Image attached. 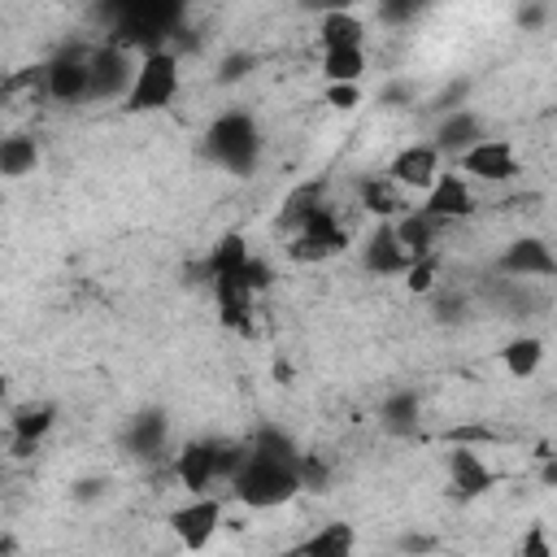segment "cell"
<instances>
[{
    "label": "cell",
    "instance_id": "1",
    "mask_svg": "<svg viewBox=\"0 0 557 557\" xmlns=\"http://www.w3.org/2000/svg\"><path fill=\"white\" fill-rule=\"evenodd\" d=\"M244 457H248V444H235V440H187L170 457V474L187 496H209L213 483L235 479Z\"/></svg>",
    "mask_w": 557,
    "mask_h": 557
},
{
    "label": "cell",
    "instance_id": "2",
    "mask_svg": "<svg viewBox=\"0 0 557 557\" xmlns=\"http://www.w3.org/2000/svg\"><path fill=\"white\" fill-rule=\"evenodd\" d=\"M261 148H265V135H261V126H257V117L248 113V109H239V104H231V109H222L213 122H209V131H205V144H200V152L218 165V170H226V174H252L257 170V161H261Z\"/></svg>",
    "mask_w": 557,
    "mask_h": 557
},
{
    "label": "cell",
    "instance_id": "3",
    "mask_svg": "<svg viewBox=\"0 0 557 557\" xmlns=\"http://www.w3.org/2000/svg\"><path fill=\"white\" fill-rule=\"evenodd\" d=\"M300 492H305V483H300V470L292 461H278V457H265L252 448L231 479V496L244 509H278V505L296 500Z\"/></svg>",
    "mask_w": 557,
    "mask_h": 557
},
{
    "label": "cell",
    "instance_id": "4",
    "mask_svg": "<svg viewBox=\"0 0 557 557\" xmlns=\"http://www.w3.org/2000/svg\"><path fill=\"white\" fill-rule=\"evenodd\" d=\"M178 87H183L178 57L170 48L148 52V57H139V70H135V83H131V96L122 100V109L126 113H161L174 104Z\"/></svg>",
    "mask_w": 557,
    "mask_h": 557
},
{
    "label": "cell",
    "instance_id": "5",
    "mask_svg": "<svg viewBox=\"0 0 557 557\" xmlns=\"http://www.w3.org/2000/svg\"><path fill=\"white\" fill-rule=\"evenodd\" d=\"M44 96L57 104H87L91 100V44H65L44 65Z\"/></svg>",
    "mask_w": 557,
    "mask_h": 557
},
{
    "label": "cell",
    "instance_id": "6",
    "mask_svg": "<svg viewBox=\"0 0 557 557\" xmlns=\"http://www.w3.org/2000/svg\"><path fill=\"white\" fill-rule=\"evenodd\" d=\"M348 248V226L331 205H318L292 235H287V257L300 265H318L326 257H339Z\"/></svg>",
    "mask_w": 557,
    "mask_h": 557
},
{
    "label": "cell",
    "instance_id": "7",
    "mask_svg": "<svg viewBox=\"0 0 557 557\" xmlns=\"http://www.w3.org/2000/svg\"><path fill=\"white\" fill-rule=\"evenodd\" d=\"M170 535L187 548V553H205L213 540H218V531L226 527V505H222V496H187L183 505H174L170 509Z\"/></svg>",
    "mask_w": 557,
    "mask_h": 557
},
{
    "label": "cell",
    "instance_id": "8",
    "mask_svg": "<svg viewBox=\"0 0 557 557\" xmlns=\"http://www.w3.org/2000/svg\"><path fill=\"white\" fill-rule=\"evenodd\" d=\"M139 57L122 44H91V100H126L131 83H135Z\"/></svg>",
    "mask_w": 557,
    "mask_h": 557
},
{
    "label": "cell",
    "instance_id": "9",
    "mask_svg": "<svg viewBox=\"0 0 557 557\" xmlns=\"http://www.w3.org/2000/svg\"><path fill=\"white\" fill-rule=\"evenodd\" d=\"M457 174H466L470 183H509L522 174V161H518V148L513 139H500V135H487L483 144H474L470 152H461L453 161Z\"/></svg>",
    "mask_w": 557,
    "mask_h": 557
},
{
    "label": "cell",
    "instance_id": "10",
    "mask_svg": "<svg viewBox=\"0 0 557 557\" xmlns=\"http://www.w3.org/2000/svg\"><path fill=\"white\" fill-rule=\"evenodd\" d=\"M496 274L500 278H518V283H540V278H553L557 274V252L548 239L540 235H518L500 248L496 257Z\"/></svg>",
    "mask_w": 557,
    "mask_h": 557
},
{
    "label": "cell",
    "instance_id": "11",
    "mask_svg": "<svg viewBox=\"0 0 557 557\" xmlns=\"http://www.w3.org/2000/svg\"><path fill=\"white\" fill-rule=\"evenodd\" d=\"M440 161H444V152H440L431 139H413V144H405V148L392 152L387 178H392L400 191H422V196H426V191L435 187V178L444 174Z\"/></svg>",
    "mask_w": 557,
    "mask_h": 557
},
{
    "label": "cell",
    "instance_id": "12",
    "mask_svg": "<svg viewBox=\"0 0 557 557\" xmlns=\"http://www.w3.org/2000/svg\"><path fill=\"white\" fill-rule=\"evenodd\" d=\"M426 218H435L440 226H448V222H461V218H470L474 209H479V200H474V187H470V178L466 174H457V170H444L440 178H435V187L422 196V205H418Z\"/></svg>",
    "mask_w": 557,
    "mask_h": 557
},
{
    "label": "cell",
    "instance_id": "13",
    "mask_svg": "<svg viewBox=\"0 0 557 557\" xmlns=\"http://www.w3.org/2000/svg\"><path fill=\"white\" fill-rule=\"evenodd\" d=\"M444 466H448V487H453L461 500L487 496V492L500 483V474L487 466V457H479V448H470V444H453V448L444 453Z\"/></svg>",
    "mask_w": 557,
    "mask_h": 557
},
{
    "label": "cell",
    "instance_id": "14",
    "mask_svg": "<svg viewBox=\"0 0 557 557\" xmlns=\"http://www.w3.org/2000/svg\"><path fill=\"white\" fill-rule=\"evenodd\" d=\"M57 426V405L52 400H26L9 413V448L13 457H35L48 431Z\"/></svg>",
    "mask_w": 557,
    "mask_h": 557
},
{
    "label": "cell",
    "instance_id": "15",
    "mask_svg": "<svg viewBox=\"0 0 557 557\" xmlns=\"http://www.w3.org/2000/svg\"><path fill=\"white\" fill-rule=\"evenodd\" d=\"M413 265V257L400 248V239H396V231H392V222H379L366 239H361V270L366 274H374V278H405V270Z\"/></svg>",
    "mask_w": 557,
    "mask_h": 557
},
{
    "label": "cell",
    "instance_id": "16",
    "mask_svg": "<svg viewBox=\"0 0 557 557\" xmlns=\"http://www.w3.org/2000/svg\"><path fill=\"white\" fill-rule=\"evenodd\" d=\"M487 139V126H483V117L474 113V109H453V113H440V122H435V135H431V144L444 152V157H461V152H470L474 144H483Z\"/></svg>",
    "mask_w": 557,
    "mask_h": 557
},
{
    "label": "cell",
    "instance_id": "17",
    "mask_svg": "<svg viewBox=\"0 0 557 557\" xmlns=\"http://www.w3.org/2000/svg\"><path fill=\"white\" fill-rule=\"evenodd\" d=\"M287 557H357V527L348 518H326L300 544H292Z\"/></svg>",
    "mask_w": 557,
    "mask_h": 557
},
{
    "label": "cell",
    "instance_id": "18",
    "mask_svg": "<svg viewBox=\"0 0 557 557\" xmlns=\"http://www.w3.org/2000/svg\"><path fill=\"white\" fill-rule=\"evenodd\" d=\"M165 440H170V418H165V409H139L135 418H126L122 444H126L135 457H144V461L161 457V453H165Z\"/></svg>",
    "mask_w": 557,
    "mask_h": 557
},
{
    "label": "cell",
    "instance_id": "19",
    "mask_svg": "<svg viewBox=\"0 0 557 557\" xmlns=\"http://www.w3.org/2000/svg\"><path fill=\"white\" fill-rule=\"evenodd\" d=\"M318 48H366V22L352 9H326L318 17Z\"/></svg>",
    "mask_w": 557,
    "mask_h": 557
},
{
    "label": "cell",
    "instance_id": "20",
    "mask_svg": "<svg viewBox=\"0 0 557 557\" xmlns=\"http://www.w3.org/2000/svg\"><path fill=\"white\" fill-rule=\"evenodd\" d=\"M392 231H396V239H400V248L418 261V257H431V252H440L435 244H440V222L435 218H426L422 209H405L396 222H392Z\"/></svg>",
    "mask_w": 557,
    "mask_h": 557
},
{
    "label": "cell",
    "instance_id": "21",
    "mask_svg": "<svg viewBox=\"0 0 557 557\" xmlns=\"http://www.w3.org/2000/svg\"><path fill=\"white\" fill-rule=\"evenodd\" d=\"M357 196H361V209H366L370 218H379V222H396V218L409 209V205H405V191H400L387 174H370V178H361Z\"/></svg>",
    "mask_w": 557,
    "mask_h": 557
},
{
    "label": "cell",
    "instance_id": "22",
    "mask_svg": "<svg viewBox=\"0 0 557 557\" xmlns=\"http://www.w3.org/2000/svg\"><path fill=\"white\" fill-rule=\"evenodd\" d=\"M500 366H505V374L518 379V383L535 379L540 366H544V339H540V335H513V339H505V344H500Z\"/></svg>",
    "mask_w": 557,
    "mask_h": 557
},
{
    "label": "cell",
    "instance_id": "23",
    "mask_svg": "<svg viewBox=\"0 0 557 557\" xmlns=\"http://www.w3.org/2000/svg\"><path fill=\"white\" fill-rule=\"evenodd\" d=\"M422 413V400H418V392L413 387H400V392H392L387 400H383V409H379V422H383V431L387 435H396V440H409V435H418V418Z\"/></svg>",
    "mask_w": 557,
    "mask_h": 557
},
{
    "label": "cell",
    "instance_id": "24",
    "mask_svg": "<svg viewBox=\"0 0 557 557\" xmlns=\"http://www.w3.org/2000/svg\"><path fill=\"white\" fill-rule=\"evenodd\" d=\"M318 70L326 83H361L370 70V57H366V48H331V52H322Z\"/></svg>",
    "mask_w": 557,
    "mask_h": 557
},
{
    "label": "cell",
    "instance_id": "25",
    "mask_svg": "<svg viewBox=\"0 0 557 557\" xmlns=\"http://www.w3.org/2000/svg\"><path fill=\"white\" fill-rule=\"evenodd\" d=\"M39 165V144L35 135H4L0 139V174L4 178H26Z\"/></svg>",
    "mask_w": 557,
    "mask_h": 557
},
{
    "label": "cell",
    "instance_id": "26",
    "mask_svg": "<svg viewBox=\"0 0 557 557\" xmlns=\"http://www.w3.org/2000/svg\"><path fill=\"white\" fill-rule=\"evenodd\" d=\"M487 300L496 305L500 318H531V309L540 305V300L531 296V283H518V278H496V283L487 287Z\"/></svg>",
    "mask_w": 557,
    "mask_h": 557
},
{
    "label": "cell",
    "instance_id": "27",
    "mask_svg": "<svg viewBox=\"0 0 557 557\" xmlns=\"http://www.w3.org/2000/svg\"><path fill=\"white\" fill-rule=\"evenodd\" d=\"M252 453H265V457H278V461H292V466H300V457H305V448L283 431V426H274V422H265V426H257L248 440H244Z\"/></svg>",
    "mask_w": 557,
    "mask_h": 557
},
{
    "label": "cell",
    "instance_id": "28",
    "mask_svg": "<svg viewBox=\"0 0 557 557\" xmlns=\"http://www.w3.org/2000/svg\"><path fill=\"white\" fill-rule=\"evenodd\" d=\"M435 287H440V252L418 257V261L405 270V292H413V296H431Z\"/></svg>",
    "mask_w": 557,
    "mask_h": 557
},
{
    "label": "cell",
    "instance_id": "29",
    "mask_svg": "<svg viewBox=\"0 0 557 557\" xmlns=\"http://www.w3.org/2000/svg\"><path fill=\"white\" fill-rule=\"evenodd\" d=\"M322 100H326L335 113H357L361 100H366V91H361V83H326V87H322Z\"/></svg>",
    "mask_w": 557,
    "mask_h": 557
},
{
    "label": "cell",
    "instance_id": "30",
    "mask_svg": "<svg viewBox=\"0 0 557 557\" xmlns=\"http://www.w3.org/2000/svg\"><path fill=\"white\" fill-rule=\"evenodd\" d=\"M513 553H518V557H557V548H553L544 522H531V527L518 535V548H513Z\"/></svg>",
    "mask_w": 557,
    "mask_h": 557
},
{
    "label": "cell",
    "instance_id": "31",
    "mask_svg": "<svg viewBox=\"0 0 557 557\" xmlns=\"http://www.w3.org/2000/svg\"><path fill=\"white\" fill-rule=\"evenodd\" d=\"M300 483L309 487V492H326V483H331V466L322 461V453H313V448H305V457H300Z\"/></svg>",
    "mask_w": 557,
    "mask_h": 557
},
{
    "label": "cell",
    "instance_id": "32",
    "mask_svg": "<svg viewBox=\"0 0 557 557\" xmlns=\"http://www.w3.org/2000/svg\"><path fill=\"white\" fill-rule=\"evenodd\" d=\"M252 65H257V57L252 52H231V57H222V65H218V83L222 87H231V83H239V78H248L252 74Z\"/></svg>",
    "mask_w": 557,
    "mask_h": 557
},
{
    "label": "cell",
    "instance_id": "33",
    "mask_svg": "<svg viewBox=\"0 0 557 557\" xmlns=\"http://www.w3.org/2000/svg\"><path fill=\"white\" fill-rule=\"evenodd\" d=\"M435 318L440 322H461L466 318V296H440L435 300Z\"/></svg>",
    "mask_w": 557,
    "mask_h": 557
},
{
    "label": "cell",
    "instance_id": "34",
    "mask_svg": "<svg viewBox=\"0 0 557 557\" xmlns=\"http://www.w3.org/2000/svg\"><path fill=\"white\" fill-rule=\"evenodd\" d=\"M379 17L383 22H409V17H418V4H383Z\"/></svg>",
    "mask_w": 557,
    "mask_h": 557
},
{
    "label": "cell",
    "instance_id": "35",
    "mask_svg": "<svg viewBox=\"0 0 557 557\" xmlns=\"http://www.w3.org/2000/svg\"><path fill=\"white\" fill-rule=\"evenodd\" d=\"M431 548H435L431 535H405V540H400V553H405V557H418V553H431Z\"/></svg>",
    "mask_w": 557,
    "mask_h": 557
},
{
    "label": "cell",
    "instance_id": "36",
    "mask_svg": "<svg viewBox=\"0 0 557 557\" xmlns=\"http://www.w3.org/2000/svg\"><path fill=\"white\" fill-rule=\"evenodd\" d=\"M540 483H544V487H557V453L540 461Z\"/></svg>",
    "mask_w": 557,
    "mask_h": 557
},
{
    "label": "cell",
    "instance_id": "37",
    "mask_svg": "<svg viewBox=\"0 0 557 557\" xmlns=\"http://www.w3.org/2000/svg\"><path fill=\"white\" fill-rule=\"evenodd\" d=\"M540 22H544V9H535V4H531V9H518V26L531 30V26H540Z\"/></svg>",
    "mask_w": 557,
    "mask_h": 557
}]
</instances>
